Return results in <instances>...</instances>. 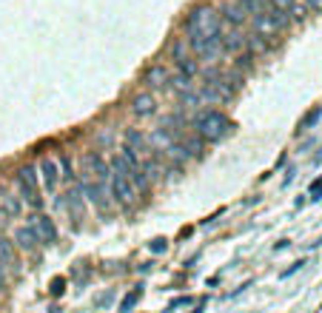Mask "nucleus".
<instances>
[{
  "mask_svg": "<svg viewBox=\"0 0 322 313\" xmlns=\"http://www.w3.org/2000/svg\"><path fill=\"white\" fill-rule=\"evenodd\" d=\"M123 151H128V154H131V157H134L140 165L146 163L149 157H154V154H151V148H149V139L143 137L140 131H134V128H128V131H126V142H123Z\"/></svg>",
  "mask_w": 322,
  "mask_h": 313,
  "instance_id": "nucleus-5",
  "label": "nucleus"
},
{
  "mask_svg": "<svg viewBox=\"0 0 322 313\" xmlns=\"http://www.w3.org/2000/svg\"><path fill=\"white\" fill-rule=\"evenodd\" d=\"M177 142V137H174L168 128H154V134H151V145L157 151H168Z\"/></svg>",
  "mask_w": 322,
  "mask_h": 313,
  "instance_id": "nucleus-16",
  "label": "nucleus"
},
{
  "mask_svg": "<svg viewBox=\"0 0 322 313\" xmlns=\"http://www.w3.org/2000/svg\"><path fill=\"white\" fill-rule=\"evenodd\" d=\"M37 171H40V179H43V188H46V191H54V188H57V182H60V165H57V160H52V157L40 160Z\"/></svg>",
  "mask_w": 322,
  "mask_h": 313,
  "instance_id": "nucleus-11",
  "label": "nucleus"
},
{
  "mask_svg": "<svg viewBox=\"0 0 322 313\" xmlns=\"http://www.w3.org/2000/svg\"><path fill=\"white\" fill-rule=\"evenodd\" d=\"M14 245H17V248H23V251H35L40 242H37L35 231H32L29 225H20V228L14 231Z\"/></svg>",
  "mask_w": 322,
  "mask_h": 313,
  "instance_id": "nucleus-15",
  "label": "nucleus"
},
{
  "mask_svg": "<svg viewBox=\"0 0 322 313\" xmlns=\"http://www.w3.org/2000/svg\"><path fill=\"white\" fill-rule=\"evenodd\" d=\"M140 293H143L140 288H134L131 293H126V296H123V302H120V311H131V308L140 302Z\"/></svg>",
  "mask_w": 322,
  "mask_h": 313,
  "instance_id": "nucleus-22",
  "label": "nucleus"
},
{
  "mask_svg": "<svg viewBox=\"0 0 322 313\" xmlns=\"http://www.w3.org/2000/svg\"><path fill=\"white\" fill-rule=\"evenodd\" d=\"M311 194H314L311 199H320V197H322V179H317V182H314V188H311Z\"/></svg>",
  "mask_w": 322,
  "mask_h": 313,
  "instance_id": "nucleus-24",
  "label": "nucleus"
},
{
  "mask_svg": "<svg viewBox=\"0 0 322 313\" xmlns=\"http://www.w3.org/2000/svg\"><path fill=\"white\" fill-rule=\"evenodd\" d=\"M248 46V37L240 35V29H222L219 32V48L231 54H242V48Z\"/></svg>",
  "mask_w": 322,
  "mask_h": 313,
  "instance_id": "nucleus-9",
  "label": "nucleus"
},
{
  "mask_svg": "<svg viewBox=\"0 0 322 313\" xmlns=\"http://www.w3.org/2000/svg\"><path fill=\"white\" fill-rule=\"evenodd\" d=\"M151 251H154V254H160V251H165V239H154V245H151Z\"/></svg>",
  "mask_w": 322,
  "mask_h": 313,
  "instance_id": "nucleus-25",
  "label": "nucleus"
},
{
  "mask_svg": "<svg viewBox=\"0 0 322 313\" xmlns=\"http://www.w3.org/2000/svg\"><path fill=\"white\" fill-rule=\"evenodd\" d=\"M83 191H86V197L92 199L100 211H108V205H111V199H108V185H100V182H94V179H86V182H83Z\"/></svg>",
  "mask_w": 322,
  "mask_h": 313,
  "instance_id": "nucleus-10",
  "label": "nucleus"
},
{
  "mask_svg": "<svg viewBox=\"0 0 322 313\" xmlns=\"http://www.w3.org/2000/svg\"><path fill=\"white\" fill-rule=\"evenodd\" d=\"M6 220H9V217H6V211H0V231H3V225H6Z\"/></svg>",
  "mask_w": 322,
  "mask_h": 313,
  "instance_id": "nucleus-27",
  "label": "nucleus"
},
{
  "mask_svg": "<svg viewBox=\"0 0 322 313\" xmlns=\"http://www.w3.org/2000/svg\"><path fill=\"white\" fill-rule=\"evenodd\" d=\"M66 197H69V199H66V202H69V208L74 211L77 217H80V214H83V202H80V188H71V191H69V194H66Z\"/></svg>",
  "mask_w": 322,
  "mask_h": 313,
  "instance_id": "nucleus-21",
  "label": "nucleus"
},
{
  "mask_svg": "<svg viewBox=\"0 0 322 313\" xmlns=\"http://www.w3.org/2000/svg\"><path fill=\"white\" fill-rule=\"evenodd\" d=\"M86 168H89V179L100 182V185H106L111 179V168L100 154H86Z\"/></svg>",
  "mask_w": 322,
  "mask_h": 313,
  "instance_id": "nucleus-8",
  "label": "nucleus"
},
{
  "mask_svg": "<svg viewBox=\"0 0 322 313\" xmlns=\"http://www.w3.org/2000/svg\"><path fill=\"white\" fill-rule=\"evenodd\" d=\"M222 20H225L231 29H240V26L248 20V14H245V9H242L240 3H225V6H222Z\"/></svg>",
  "mask_w": 322,
  "mask_h": 313,
  "instance_id": "nucleus-12",
  "label": "nucleus"
},
{
  "mask_svg": "<svg viewBox=\"0 0 322 313\" xmlns=\"http://www.w3.org/2000/svg\"><path fill=\"white\" fill-rule=\"evenodd\" d=\"M185 32L188 35H206V37H217L222 32V20L214 9L208 6H200L188 14V23H185Z\"/></svg>",
  "mask_w": 322,
  "mask_h": 313,
  "instance_id": "nucleus-2",
  "label": "nucleus"
},
{
  "mask_svg": "<svg viewBox=\"0 0 322 313\" xmlns=\"http://www.w3.org/2000/svg\"><path fill=\"white\" fill-rule=\"evenodd\" d=\"M3 262H6V265H12V262H14V248H12L9 239L0 236V265H3Z\"/></svg>",
  "mask_w": 322,
  "mask_h": 313,
  "instance_id": "nucleus-20",
  "label": "nucleus"
},
{
  "mask_svg": "<svg viewBox=\"0 0 322 313\" xmlns=\"http://www.w3.org/2000/svg\"><path fill=\"white\" fill-rule=\"evenodd\" d=\"M0 211H6V217H14V214H20V202H17L12 194L0 191Z\"/></svg>",
  "mask_w": 322,
  "mask_h": 313,
  "instance_id": "nucleus-18",
  "label": "nucleus"
},
{
  "mask_svg": "<svg viewBox=\"0 0 322 313\" xmlns=\"http://www.w3.org/2000/svg\"><path fill=\"white\" fill-rule=\"evenodd\" d=\"M29 228L35 231L37 242H43V245L57 242V228H54V222L49 220L46 214H35V217H32V222H29Z\"/></svg>",
  "mask_w": 322,
  "mask_h": 313,
  "instance_id": "nucleus-6",
  "label": "nucleus"
},
{
  "mask_svg": "<svg viewBox=\"0 0 322 313\" xmlns=\"http://www.w3.org/2000/svg\"><path fill=\"white\" fill-rule=\"evenodd\" d=\"M168 86H171L174 91H180V97H183V94H188V91H194V89H191V77H185V74L171 77V80H168Z\"/></svg>",
  "mask_w": 322,
  "mask_h": 313,
  "instance_id": "nucleus-19",
  "label": "nucleus"
},
{
  "mask_svg": "<svg viewBox=\"0 0 322 313\" xmlns=\"http://www.w3.org/2000/svg\"><path fill=\"white\" fill-rule=\"evenodd\" d=\"M308 3V9H314V12H322V0H305Z\"/></svg>",
  "mask_w": 322,
  "mask_h": 313,
  "instance_id": "nucleus-26",
  "label": "nucleus"
},
{
  "mask_svg": "<svg viewBox=\"0 0 322 313\" xmlns=\"http://www.w3.org/2000/svg\"><path fill=\"white\" fill-rule=\"evenodd\" d=\"M171 60H174V66L180 69V74H185V77H191V74L197 71V63L191 60V51L185 48V40H183V37L171 43Z\"/></svg>",
  "mask_w": 322,
  "mask_h": 313,
  "instance_id": "nucleus-7",
  "label": "nucleus"
},
{
  "mask_svg": "<svg viewBox=\"0 0 322 313\" xmlns=\"http://www.w3.org/2000/svg\"><path fill=\"white\" fill-rule=\"evenodd\" d=\"M131 111L137 117H151L157 111V103H154V97L151 94H137L134 100H131Z\"/></svg>",
  "mask_w": 322,
  "mask_h": 313,
  "instance_id": "nucleus-14",
  "label": "nucleus"
},
{
  "mask_svg": "<svg viewBox=\"0 0 322 313\" xmlns=\"http://www.w3.org/2000/svg\"><path fill=\"white\" fill-rule=\"evenodd\" d=\"M191 128H194V134L203 142H219V139H225L231 134L234 123L217 108H206V111H200L191 120Z\"/></svg>",
  "mask_w": 322,
  "mask_h": 313,
  "instance_id": "nucleus-1",
  "label": "nucleus"
},
{
  "mask_svg": "<svg viewBox=\"0 0 322 313\" xmlns=\"http://www.w3.org/2000/svg\"><path fill=\"white\" fill-rule=\"evenodd\" d=\"M320 117H322V108H314L311 114H305V120H302V126H299V131H308V128H314Z\"/></svg>",
  "mask_w": 322,
  "mask_h": 313,
  "instance_id": "nucleus-23",
  "label": "nucleus"
},
{
  "mask_svg": "<svg viewBox=\"0 0 322 313\" xmlns=\"http://www.w3.org/2000/svg\"><path fill=\"white\" fill-rule=\"evenodd\" d=\"M17 182H20V194H23L26 202H29L32 208H40V205H43V199H40V188H37V168H32V165L20 168Z\"/></svg>",
  "mask_w": 322,
  "mask_h": 313,
  "instance_id": "nucleus-4",
  "label": "nucleus"
},
{
  "mask_svg": "<svg viewBox=\"0 0 322 313\" xmlns=\"http://www.w3.org/2000/svg\"><path fill=\"white\" fill-rule=\"evenodd\" d=\"M168 80H171V74H168V69L162 63H157V66H151L146 71V83H149L151 89H162V86H168Z\"/></svg>",
  "mask_w": 322,
  "mask_h": 313,
  "instance_id": "nucleus-13",
  "label": "nucleus"
},
{
  "mask_svg": "<svg viewBox=\"0 0 322 313\" xmlns=\"http://www.w3.org/2000/svg\"><path fill=\"white\" fill-rule=\"evenodd\" d=\"M3 282H6V273H3V265H0V285H3Z\"/></svg>",
  "mask_w": 322,
  "mask_h": 313,
  "instance_id": "nucleus-28",
  "label": "nucleus"
},
{
  "mask_svg": "<svg viewBox=\"0 0 322 313\" xmlns=\"http://www.w3.org/2000/svg\"><path fill=\"white\" fill-rule=\"evenodd\" d=\"M108 191H111V199H114L120 208H126V211L134 208V202H137V191H134V188H131V182H128L126 177L120 174V171H114V168H111Z\"/></svg>",
  "mask_w": 322,
  "mask_h": 313,
  "instance_id": "nucleus-3",
  "label": "nucleus"
},
{
  "mask_svg": "<svg viewBox=\"0 0 322 313\" xmlns=\"http://www.w3.org/2000/svg\"><path fill=\"white\" fill-rule=\"evenodd\" d=\"M177 142L183 145V151L188 154V157H203V145H206V142L197 137V134H183Z\"/></svg>",
  "mask_w": 322,
  "mask_h": 313,
  "instance_id": "nucleus-17",
  "label": "nucleus"
}]
</instances>
